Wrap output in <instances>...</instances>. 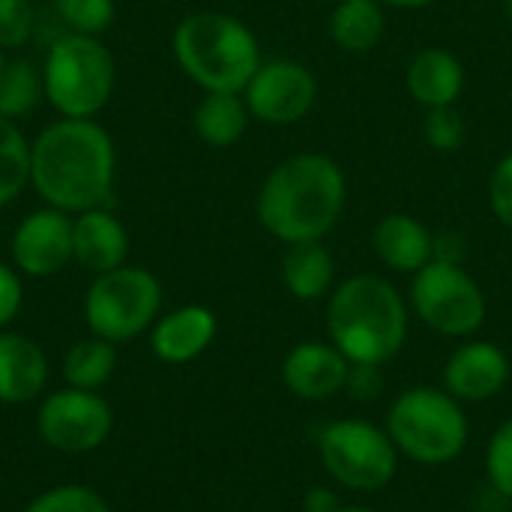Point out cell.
<instances>
[{
  "mask_svg": "<svg viewBox=\"0 0 512 512\" xmlns=\"http://www.w3.org/2000/svg\"><path fill=\"white\" fill-rule=\"evenodd\" d=\"M117 174V150L96 120L60 117L30 141V186L69 216L102 207Z\"/></svg>",
  "mask_w": 512,
  "mask_h": 512,
  "instance_id": "1",
  "label": "cell"
},
{
  "mask_svg": "<svg viewBox=\"0 0 512 512\" xmlns=\"http://www.w3.org/2000/svg\"><path fill=\"white\" fill-rule=\"evenodd\" d=\"M345 210V174L321 153L276 165L258 192V219L282 243H312L333 231Z\"/></svg>",
  "mask_w": 512,
  "mask_h": 512,
  "instance_id": "2",
  "label": "cell"
},
{
  "mask_svg": "<svg viewBox=\"0 0 512 512\" xmlns=\"http://www.w3.org/2000/svg\"><path fill=\"white\" fill-rule=\"evenodd\" d=\"M327 333L351 366H384L408 339V306L387 279L357 273L333 291Z\"/></svg>",
  "mask_w": 512,
  "mask_h": 512,
  "instance_id": "3",
  "label": "cell"
},
{
  "mask_svg": "<svg viewBox=\"0 0 512 512\" xmlns=\"http://www.w3.org/2000/svg\"><path fill=\"white\" fill-rule=\"evenodd\" d=\"M180 69L207 93H243L261 66L255 33L225 12H192L174 30Z\"/></svg>",
  "mask_w": 512,
  "mask_h": 512,
  "instance_id": "4",
  "label": "cell"
},
{
  "mask_svg": "<svg viewBox=\"0 0 512 512\" xmlns=\"http://www.w3.org/2000/svg\"><path fill=\"white\" fill-rule=\"evenodd\" d=\"M387 435L417 465L456 462L471 438L465 405L441 387H411L387 411Z\"/></svg>",
  "mask_w": 512,
  "mask_h": 512,
  "instance_id": "5",
  "label": "cell"
},
{
  "mask_svg": "<svg viewBox=\"0 0 512 512\" xmlns=\"http://www.w3.org/2000/svg\"><path fill=\"white\" fill-rule=\"evenodd\" d=\"M117 84V63L99 36L63 33L51 42L42 66V87L48 105L60 117L93 120L111 99Z\"/></svg>",
  "mask_w": 512,
  "mask_h": 512,
  "instance_id": "6",
  "label": "cell"
},
{
  "mask_svg": "<svg viewBox=\"0 0 512 512\" xmlns=\"http://www.w3.org/2000/svg\"><path fill=\"white\" fill-rule=\"evenodd\" d=\"M162 312V282L144 267L99 273L84 294V324L93 336L114 345L147 333Z\"/></svg>",
  "mask_w": 512,
  "mask_h": 512,
  "instance_id": "7",
  "label": "cell"
},
{
  "mask_svg": "<svg viewBox=\"0 0 512 512\" xmlns=\"http://www.w3.org/2000/svg\"><path fill=\"white\" fill-rule=\"evenodd\" d=\"M324 471L351 492H381L399 471V450L387 429L351 417L330 423L318 438Z\"/></svg>",
  "mask_w": 512,
  "mask_h": 512,
  "instance_id": "8",
  "label": "cell"
},
{
  "mask_svg": "<svg viewBox=\"0 0 512 512\" xmlns=\"http://www.w3.org/2000/svg\"><path fill=\"white\" fill-rule=\"evenodd\" d=\"M411 306L417 318L441 336H471L486 321V294L456 261L432 258L414 273Z\"/></svg>",
  "mask_w": 512,
  "mask_h": 512,
  "instance_id": "9",
  "label": "cell"
},
{
  "mask_svg": "<svg viewBox=\"0 0 512 512\" xmlns=\"http://www.w3.org/2000/svg\"><path fill=\"white\" fill-rule=\"evenodd\" d=\"M114 429L111 405L93 390L63 387L48 393L36 411L39 441L63 456H84L99 450Z\"/></svg>",
  "mask_w": 512,
  "mask_h": 512,
  "instance_id": "10",
  "label": "cell"
},
{
  "mask_svg": "<svg viewBox=\"0 0 512 512\" xmlns=\"http://www.w3.org/2000/svg\"><path fill=\"white\" fill-rule=\"evenodd\" d=\"M318 96L315 75L294 60L261 63L252 81L243 90L249 114L270 126H291L303 120Z\"/></svg>",
  "mask_w": 512,
  "mask_h": 512,
  "instance_id": "11",
  "label": "cell"
},
{
  "mask_svg": "<svg viewBox=\"0 0 512 512\" xmlns=\"http://www.w3.org/2000/svg\"><path fill=\"white\" fill-rule=\"evenodd\" d=\"M12 267L30 279L57 276L72 264V216L57 207H42L24 216L9 240Z\"/></svg>",
  "mask_w": 512,
  "mask_h": 512,
  "instance_id": "12",
  "label": "cell"
},
{
  "mask_svg": "<svg viewBox=\"0 0 512 512\" xmlns=\"http://www.w3.org/2000/svg\"><path fill=\"white\" fill-rule=\"evenodd\" d=\"M510 381V357L495 342H465L444 366V390L462 405L495 399Z\"/></svg>",
  "mask_w": 512,
  "mask_h": 512,
  "instance_id": "13",
  "label": "cell"
},
{
  "mask_svg": "<svg viewBox=\"0 0 512 512\" xmlns=\"http://www.w3.org/2000/svg\"><path fill=\"white\" fill-rule=\"evenodd\" d=\"M351 363L333 342H300L285 354L282 381L303 402H324L345 390Z\"/></svg>",
  "mask_w": 512,
  "mask_h": 512,
  "instance_id": "14",
  "label": "cell"
},
{
  "mask_svg": "<svg viewBox=\"0 0 512 512\" xmlns=\"http://www.w3.org/2000/svg\"><path fill=\"white\" fill-rule=\"evenodd\" d=\"M216 330V315L207 306L189 303L156 318L150 327V351L168 366H183L198 360L213 345Z\"/></svg>",
  "mask_w": 512,
  "mask_h": 512,
  "instance_id": "15",
  "label": "cell"
},
{
  "mask_svg": "<svg viewBox=\"0 0 512 512\" xmlns=\"http://www.w3.org/2000/svg\"><path fill=\"white\" fill-rule=\"evenodd\" d=\"M126 255H129V234L111 210L93 207L72 216V261L78 267L99 276L123 267Z\"/></svg>",
  "mask_w": 512,
  "mask_h": 512,
  "instance_id": "16",
  "label": "cell"
},
{
  "mask_svg": "<svg viewBox=\"0 0 512 512\" xmlns=\"http://www.w3.org/2000/svg\"><path fill=\"white\" fill-rule=\"evenodd\" d=\"M48 357L24 333L0 330V405H27L45 393Z\"/></svg>",
  "mask_w": 512,
  "mask_h": 512,
  "instance_id": "17",
  "label": "cell"
},
{
  "mask_svg": "<svg viewBox=\"0 0 512 512\" xmlns=\"http://www.w3.org/2000/svg\"><path fill=\"white\" fill-rule=\"evenodd\" d=\"M378 258L396 273H417L435 258V237L408 213H390L372 234Z\"/></svg>",
  "mask_w": 512,
  "mask_h": 512,
  "instance_id": "18",
  "label": "cell"
},
{
  "mask_svg": "<svg viewBox=\"0 0 512 512\" xmlns=\"http://www.w3.org/2000/svg\"><path fill=\"white\" fill-rule=\"evenodd\" d=\"M405 81H408V93L420 105L444 108V105H456L465 84V69L450 51L423 48L420 54L411 57Z\"/></svg>",
  "mask_w": 512,
  "mask_h": 512,
  "instance_id": "19",
  "label": "cell"
},
{
  "mask_svg": "<svg viewBox=\"0 0 512 512\" xmlns=\"http://www.w3.org/2000/svg\"><path fill=\"white\" fill-rule=\"evenodd\" d=\"M282 279L285 288L297 297V300H321L336 279V264L333 255L321 246V240L312 243H294L285 252L282 261Z\"/></svg>",
  "mask_w": 512,
  "mask_h": 512,
  "instance_id": "20",
  "label": "cell"
},
{
  "mask_svg": "<svg viewBox=\"0 0 512 512\" xmlns=\"http://www.w3.org/2000/svg\"><path fill=\"white\" fill-rule=\"evenodd\" d=\"M330 36L348 54L372 51L384 36L381 0H339L330 15Z\"/></svg>",
  "mask_w": 512,
  "mask_h": 512,
  "instance_id": "21",
  "label": "cell"
},
{
  "mask_svg": "<svg viewBox=\"0 0 512 512\" xmlns=\"http://www.w3.org/2000/svg\"><path fill=\"white\" fill-rule=\"evenodd\" d=\"M249 117L243 93H207L195 108V132L210 147H231L243 138Z\"/></svg>",
  "mask_w": 512,
  "mask_h": 512,
  "instance_id": "22",
  "label": "cell"
},
{
  "mask_svg": "<svg viewBox=\"0 0 512 512\" xmlns=\"http://www.w3.org/2000/svg\"><path fill=\"white\" fill-rule=\"evenodd\" d=\"M114 369H117V345L93 333L87 339H78L66 351L63 366H60L66 387L93 390V393H99L111 381Z\"/></svg>",
  "mask_w": 512,
  "mask_h": 512,
  "instance_id": "23",
  "label": "cell"
},
{
  "mask_svg": "<svg viewBox=\"0 0 512 512\" xmlns=\"http://www.w3.org/2000/svg\"><path fill=\"white\" fill-rule=\"evenodd\" d=\"M42 96H45L42 69H36L30 60H9L3 66V72H0V117L18 123L39 105Z\"/></svg>",
  "mask_w": 512,
  "mask_h": 512,
  "instance_id": "24",
  "label": "cell"
},
{
  "mask_svg": "<svg viewBox=\"0 0 512 512\" xmlns=\"http://www.w3.org/2000/svg\"><path fill=\"white\" fill-rule=\"evenodd\" d=\"M30 186V141L15 120L0 117V207Z\"/></svg>",
  "mask_w": 512,
  "mask_h": 512,
  "instance_id": "25",
  "label": "cell"
},
{
  "mask_svg": "<svg viewBox=\"0 0 512 512\" xmlns=\"http://www.w3.org/2000/svg\"><path fill=\"white\" fill-rule=\"evenodd\" d=\"M24 512H111L108 501L81 483H63V486H51L45 492H39Z\"/></svg>",
  "mask_w": 512,
  "mask_h": 512,
  "instance_id": "26",
  "label": "cell"
},
{
  "mask_svg": "<svg viewBox=\"0 0 512 512\" xmlns=\"http://www.w3.org/2000/svg\"><path fill=\"white\" fill-rule=\"evenodd\" d=\"M60 21L69 27L66 33L99 36L114 21V0H54Z\"/></svg>",
  "mask_w": 512,
  "mask_h": 512,
  "instance_id": "27",
  "label": "cell"
},
{
  "mask_svg": "<svg viewBox=\"0 0 512 512\" xmlns=\"http://www.w3.org/2000/svg\"><path fill=\"white\" fill-rule=\"evenodd\" d=\"M486 477L498 495L512 498V417L495 429L486 447Z\"/></svg>",
  "mask_w": 512,
  "mask_h": 512,
  "instance_id": "28",
  "label": "cell"
},
{
  "mask_svg": "<svg viewBox=\"0 0 512 512\" xmlns=\"http://www.w3.org/2000/svg\"><path fill=\"white\" fill-rule=\"evenodd\" d=\"M36 30V12L30 0H0V48L12 51L30 42Z\"/></svg>",
  "mask_w": 512,
  "mask_h": 512,
  "instance_id": "29",
  "label": "cell"
},
{
  "mask_svg": "<svg viewBox=\"0 0 512 512\" xmlns=\"http://www.w3.org/2000/svg\"><path fill=\"white\" fill-rule=\"evenodd\" d=\"M462 138H465V120L453 105L429 108V114H426V141L435 150L450 153V150H456L462 144Z\"/></svg>",
  "mask_w": 512,
  "mask_h": 512,
  "instance_id": "30",
  "label": "cell"
},
{
  "mask_svg": "<svg viewBox=\"0 0 512 512\" xmlns=\"http://www.w3.org/2000/svg\"><path fill=\"white\" fill-rule=\"evenodd\" d=\"M489 201H492V210L495 216L501 219V225H507L512 231V153H507L495 174H492V183H489Z\"/></svg>",
  "mask_w": 512,
  "mask_h": 512,
  "instance_id": "31",
  "label": "cell"
},
{
  "mask_svg": "<svg viewBox=\"0 0 512 512\" xmlns=\"http://www.w3.org/2000/svg\"><path fill=\"white\" fill-rule=\"evenodd\" d=\"M24 303V285H21V273L12 264L0 261V330H6Z\"/></svg>",
  "mask_w": 512,
  "mask_h": 512,
  "instance_id": "32",
  "label": "cell"
},
{
  "mask_svg": "<svg viewBox=\"0 0 512 512\" xmlns=\"http://www.w3.org/2000/svg\"><path fill=\"white\" fill-rule=\"evenodd\" d=\"M345 390H348L354 399H360V402H366V399H378V396H381V390H384L381 366H351Z\"/></svg>",
  "mask_w": 512,
  "mask_h": 512,
  "instance_id": "33",
  "label": "cell"
},
{
  "mask_svg": "<svg viewBox=\"0 0 512 512\" xmlns=\"http://www.w3.org/2000/svg\"><path fill=\"white\" fill-rule=\"evenodd\" d=\"M342 507L345 504L339 501V495L324 489V486H312L303 498V510L306 512H339Z\"/></svg>",
  "mask_w": 512,
  "mask_h": 512,
  "instance_id": "34",
  "label": "cell"
},
{
  "mask_svg": "<svg viewBox=\"0 0 512 512\" xmlns=\"http://www.w3.org/2000/svg\"><path fill=\"white\" fill-rule=\"evenodd\" d=\"M381 3H390V6H399V9H420V6H429L435 0H381Z\"/></svg>",
  "mask_w": 512,
  "mask_h": 512,
  "instance_id": "35",
  "label": "cell"
},
{
  "mask_svg": "<svg viewBox=\"0 0 512 512\" xmlns=\"http://www.w3.org/2000/svg\"><path fill=\"white\" fill-rule=\"evenodd\" d=\"M339 512H378V510H369V507H342Z\"/></svg>",
  "mask_w": 512,
  "mask_h": 512,
  "instance_id": "36",
  "label": "cell"
},
{
  "mask_svg": "<svg viewBox=\"0 0 512 512\" xmlns=\"http://www.w3.org/2000/svg\"><path fill=\"white\" fill-rule=\"evenodd\" d=\"M504 12H507V21L512 24V0H504Z\"/></svg>",
  "mask_w": 512,
  "mask_h": 512,
  "instance_id": "37",
  "label": "cell"
},
{
  "mask_svg": "<svg viewBox=\"0 0 512 512\" xmlns=\"http://www.w3.org/2000/svg\"><path fill=\"white\" fill-rule=\"evenodd\" d=\"M9 60H6V54H3V48H0V72H3V66H6Z\"/></svg>",
  "mask_w": 512,
  "mask_h": 512,
  "instance_id": "38",
  "label": "cell"
}]
</instances>
